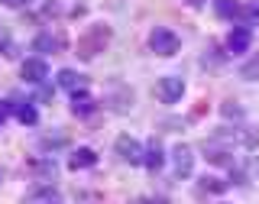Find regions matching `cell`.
I'll use <instances>...</instances> for the list:
<instances>
[{"instance_id": "8fae6325", "label": "cell", "mask_w": 259, "mask_h": 204, "mask_svg": "<svg viewBox=\"0 0 259 204\" xmlns=\"http://www.w3.org/2000/svg\"><path fill=\"white\" fill-rule=\"evenodd\" d=\"M59 85L65 88V91H71V94H81L88 88V78L78 75V71H71V68H62L59 71Z\"/></svg>"}, {"instance_id": "8992f818", "label": "cell", "mask_w": 259, "mask_h": 204, "mask_svg": "<svg viewBox=\"0 0 259 204\" xmlns=\"http://www.w3.org/2000/svg\"><path fill=\"white\" fill-rule=\"evenodd\" d=\"M65 43H68V39H65V32H52V29H46V32H39L36 39H32V49H36V52H42V55H49V52H65Z\"/></svg>"}, {"instance_id": "5bb4252c", "label": "cell", "mask_w": 259, "mask_h": 204, "mask_svg": "<svg viewBox=\"0 0 259 204\" xmlns=\"http://www.w3.org/2000/svg\"><path fill=\"white\" fill-rule=\"evenodd\" d=\"M7 107H10V110L16 113V120H20L23 127H36V124H39V113H36V107H32L29 101H26V104H16V101H10Z\"/></svg>"}, {"instance_id": "7a4b0ae2", "label": "cell", "mask_w": 259, "mask_h": 204, "mask_svg": "<svg viewBox=\"0 0 259 204\" xmlns=\"http://www.w3.org/2000/svg\"><path fill=\"white\" fill-rule=\"evenodd\" d=\"M210 140H217V143H224V146H243V149H253V146L259 143V130H249V127H221Z\"/></svg>"}, {"instance_id": "6da1fadb", "label": "cell", "mask_w": 259, "mask_h": 204, "mask_svg": "<svg viewBox=\"0 0 259 204\" xmlns=\"http://www.w3.org/2000/svg\"><path fill=\"white\" fill-rule=\"evenodd\" d=\"M107 43H110V26L97 23V26H91L84 36L78 39V55H81V59H94L97 52L107 49Z\"/></svg>"}, {"instance_id": "e0dca14e", "label": "cell", "mask_w": 259, "mask_h": 204, "mask_svg": "<svg viewBox=\"0 0 259 204\" xmlns=\"http://www.w3.org/2000/svg\"><path fill=\"white\" fill-rule=\"evenodd\" d=\"M214 13L221 16V20H237L243 13V4L240 0H214Z\"/></svg>"}, {"instance_id": "3957f363", "label": "cell", "mask_w": 259, "mask_h": 204, "mask_svg": "<svg viewBox=\"0 0 259 204\" xmlns=\"http://www.w3.org/2000/svg\"><path fill=\"white\" fill-rule=\"evenodd\" d=\"M178 46H182V39H178L168 26H156V29L149 32V49L156 55H175Z\"/></svg>"}, {"instance_id": "ffe728a7", "label": "cell", "mask_w": 259, "mask_h": 204, "mask_svg": "<svg viewBox=\"0 0 259 204\" xmlns=\"http://www.w3.org/2000/svg\"><path fill=\"white\" fill-rule=\"evenodd\" d=\"M240 16H243L246 23H259V0H253V4H246Z\"/></svg>"}, {"instance_id": "30bf717a", "label": "cell", "mask_w": 259, "mask_h": 204, "mask_svg": "<svg viewBox=\"0 0 259 204\" xmlns=\"http://www.w3.org/2000/svg\"><path fill=\"white\" fill-rule=\"evenodd\" d=\"M20 75H23V81H29V85H42L49 78V65L42 59H26L23 68H20Z\"/></svg>"}, {"instance_id": "9c48e42d", "label": "cell", "mask_w": 259, "mask_h": 204, "mask_svg": "<svg viewBox=\"0 0 259 204\" xmlns=\"http://www.w3.org/2000/svg\"><path fill=\"white\" fill-rule=\"evenodd\" d=\"M249 46H253V32H249V26H233L230 36H227V52H230V55H243Z\"/></svg>"}, {"instance_id": "cb8c5ba5", "label": "cell", "mask_w": 259, "mask_h": 204, "mask_svg": "<svg viewBox=\"0 0 259 204\" xmlns=\"http://www.w3.org/2000/svg\"><path fill=\"white\" fill-rule=\"evenodd\" d=\"M0 4H4V7H26L29 0H0Z\"/></svg>"}, {"instance_id": "5b68a950", "label": "cell", "mask_w": 259, "mask_h": 204, "mask_svg": "<svg viewBox=\"0 0 259 204\" xmlns=\"http://www.w3.org/2000/svg\"><path fill=\"white\" fill-rule=\"evenodd\" d=\"M182 94H185V81L182 78H159L156 81V97L162 104H178L182 101Z\"/></svg>"}, {"instance_id": "ba28073f", "label": "cell", "mask_w": 259, "mask_h": 204, "mask_svg": "<svg viewBox=\"0 0 259 204\" xmlns=\"http://www.w3.org/2000/svg\"><path fill=\"white\" fill-rule=\"evenodd\" d=\"M204 159L210 162V166H230L233 169V149L217 140H207L204 143Z\"/></svg>"}, {"instance_id": "52a82bcc", "label": "cell", "mask_w": 259, "mask_h": 204, "mask_svg": "<svg viewBox=\"0 0 259 204\" xmlns=\"http://www.w3.org/2000/svg\"><path fill=\"white\" fill-rule=\"evenodd\" d=\"M172 166H175V175L178 178H188L194 172V152H191V146H182V143L175 146V149H172Z\"/></svg>"}, {"instance_id": "2e32d148", "label": "cell", "mask_w": 259, "mask_h": 204, "mask_svg": "<svg viewBox=\"0 0 259 204\" xmlns=\"http://www.w3.org/2000/svg\"><path fill=\"white\" fill-rule=\"evenodd\" d=\"M71 110L78 113V117H91V113L97 110V101L88 91H81V94H71Z\"/></svg>"}, {"instance_id": "d4e9b609", "label": "cell", "mask_w": 259, "mask_h": 204, "mask_svg": "<svg viewBox=\"0 0 259 204\" xmlns=\"http://www.w3.org/2000/svg\"><path fill=\"white\" fill-rule=\"evenodd\" d=\"M7 113H10V107H7V104H4V107H0V127H4V120H7Z\"/></svg>"}, {"instance_id": "277c9868", "label": "cell", "mask_w": 259, "mask_h": 204, "mask_svg": "<svg viewBox=\"0 0 259 204\" xmlns=\"http://www.w3.org/2000/svg\"><path fill=\"white\" fill-rule=\"evenodd\" d=\"M113 149H117V156L123 162H130V166H140L143 156H146V149L140 146V140H133L130 133H120L117 143H113Z\"/></svg>"}, {"instance_id": "4fadbf2b", "label": "cell", "mask_w": 259, "mask_h": 204, "mask_svg": "<svg viewBox=\"0 0 259 204\" xmlns=\"http://www.w3.org/2000/svg\"><path fill=\"white\" fill-rule=\"evenodd\" d=\"M143 162H146V169H149V172H159V169L165 166V152H162L159 140H149V146H146V156H143Z\"/></svg>"}, {"instance_id": "ac0fdd59", "label": "cell", "mask_w": 259, "mask_h": 204, "mask_svg": "<svg viewBox=\"0 0 259 204\" xmlns=\"http://www.w3.org/2000/svg\"><path fill=\"white\" fill-rule=\"evenodd\" d=\"M29 172L36 175V178H55V172H59V169H55L52 159H32V162H29Z\"/></svg>"}, {"instance_id": "484cf974", "label": "cell", "mask_w": 259, "mask_h": 204, "mask_svg": "<svg viewBox=\"0 0 259 204\" xmlns=\"http://www.w3.org/2000/svg\"><path fill=\"white\" fill-rule=\"evenodd\" d=\"M188 4H191V7H201V4H204V0H188Z\"/></svg>"}, {"instance_id": "9a60e30c", "label": "cell", "mask_w": 259, "mask_h": 204, "mask_svg": "<svg viewBox=\"0 0 259 204\" xmlns=\"http://www.w3.org/2000/svg\"><path fill=\"white\" fill-rule=\"evenodd\" d=\"M91 166H97V152L94 149H88V146H81V149H75L71 152V159H68V169H91Z\"/></svg>"}, {"instance_id": "603a6c76", "label": "cell", "mask_w": 259, "mask_h": 204, "mask_svg": "<svg viewBox=\"0 0 259 204\" xmlns=\"http://www.w3.org/2000/svg\"><path fill=\"white\" fill-rule=\"evenodd\" d=\"M240 107H233V104H224V117H240Z\"/></svg>"}, {"instance_id": "7402d4cb", "label": "cell", "mask_w": 259, "mask_h": 204, "mask_svg": "<svg viewBox=\"0 0 259 204\" xmlns=\"http://www.w3.org/2000/svg\"><path fill=\"white\" fill-rule=\"evenodd\" d=\"M39 146H42V149H52V146H65V136H42V140H39Z\"/></svg>"}, {"instance_id": "44dd1931", "label": "cell", "mask_w": 259, "mask_h": 204, "mask_svg": "<svg viewBox=\"0 0 259 204\" xmlns=\"http://www.w3.org/2000/svg\"><path fill=\"white\" fill-rule=\"evenodd\" d=\"M240 75H243V78H249V81H253V78H259V59L246 62V65H243V71H240Z\"/></svg>"}, {"instance_id": "7c38bea8", "label": "cell", "mask_w": 259, "mask_h": 204, "mask_svg": "<svg viewBox=\"0 0 259 204\" xmlns=\"http://www.w3.org/2000/svg\"><path fill=\"white\" fill-rule=\"evenodd\" d=\"M26 204H65V201H62V194L55 191L52 185H42V188L26 194Z\"/></svg>"}, {"instance_id": "d6986e66", "label": "cell", "mask_w": 259, "mask_h": 204, "mask_svg": "<svg viewBox=\"0 0 259 204\" xmlns=\"http://www.w3.org/2000/svg\"><path fill=\"white\" fill-rule=\"evenodd\" d=\"M198 191H210V194H221V191H227V182H221V178H204V182L198 185Z\"/></svg>"}]
</instances>
